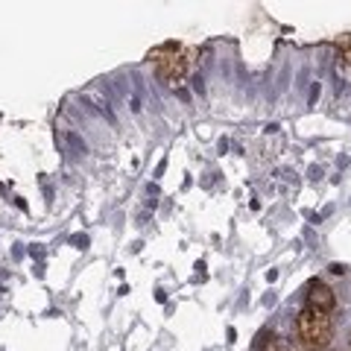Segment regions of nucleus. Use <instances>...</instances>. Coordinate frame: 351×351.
<instances>
[{
  "instance_id": "f257e3e1",
  "label": "nucleus",
  "mask_w": 351,
  "mask_h": 351,
  "mask_svg": "<svg viewBox=\"0 0 351 351\" xmlns=\"http://www.w3.org/2000/svg\"><path fill=\"white\" fill-rule=\"evenodd\" d=\"M331 334H334V322H331V316H328V313L304 307V311L295 316V337H299V343H302L304 351H322V348H328V343H331Z\"/></svg>"
},
{
  "instance_id": "f03ea898",
  "label": "nucleus",
  "mask_w": 351,
  "mask_h": 351,
  "mask_svg": "<svg viewBox=\"0 0 351 351\" xmlns=\"http://www.w3.org/2000/svg\"><path fill=\"white\" fill-rule=\"evenodd\" d=\"M334 304H337L334 290L328 287V284H322V281H313V284H311V290H307V307H311V311L331 313V311H334Z\"/></svg>"
},
{
  "instance_id": "7ed1b4c3",
  "label": "nucleus",
  "mask_w": 351,
  "mask_h": 351,
  "mask_svg": "<svg viewBox=\"0 0 351 351\" xmlns=\"http://www.w3.org/2000/svg\"><path fill=\"white\" fill-rule=\"evenodd\" d=\"M184 73H188V59L179 56V53H173V56L158 59V76H161V80H167V82H179Z\"/></svg>"
},
{
  "instance_id": "20e7f679",
  "label": "nucleus",
  "mask_w": 351,
  "mask_h": 351,
  "mask_svg": "<svg viewBox=\"0 0 351 351\" xmlns=\"http://www.w3.org/2000/svg\"><path fill=\"white\" fill-rule=\"evenodd\" d=\"M71 243H73V249H88V234H73Z\"/></svg>"
},
{
  "instance_id": "39448f33",
  "label": "nucleus",
  "mask_w": 351,
  "mask_h": 351,
  "mask_svg": "<svg viewBox=\"0 0 351 351\" xmlns=\"http://www.w3.org/2000/svg\"><path fill=\"white\" fill-rule=\"evenodd\" d=\"M328 269H331L334 276H343V272H346V267H343V263H331V267H328Z\"/></svg>"
},
{
  "instance_id": "423d86ee",
  "label": "nucleus",
  "mask_w": 351,
  "mask_h": 351,
  "mask_svg": "<svg viewBox=\"0 0 351 351\" xmlns=\"http://www.w3.org/2000/svg\"><path fill=\"white\" fill-rule=\"evenodd\" d=\"M196 278H205V263H202V261L196 263Z\"/></svg>"
},
{
  "instance_id": "0eeeda50",
  "label": "nucleus",
  "mask_w": 351,
  "mask_h": 351,
  "mask_svg": "<svg viewBox=\"0 0 351 351\" xmlns=\"http://www.w3.org/2000/svg\"><path fill=\"white\" fill-rule=\"evenodd\" d=\"M348 62H351V53H348Z\"/></svg>"
}]
</instances>
